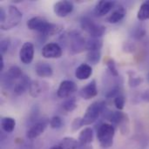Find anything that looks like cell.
<instances>
[{"mask_svg":"<svg viewBox=\"0 0 149 149\" xmlns=\"http://www.w3.org/2000/svg\"><path fill=\"white\" fill-rule=\"evenodd\" d=\"M28 29L36 31L43 36H53L60 33L63 31V26L50 23L45 17H34L29 19L26 23Z\"/></svg>","mask_w":149,"mask_h":149,"instance_id":"cell-1","label":"cell"},{"mask_svg":"<svg viewBox=\"0 0 149 149\" xmlns=\"http://www.w3.org/2000/svg\"><path fill=\"white\" fill-rule=\"evenodd\" d=\"M115 128L112 124L103 123L97 129V140L103 148H109L113 144Z\"/></svg>","mask_w":149,"mask_h":149,"instance_id":"cell-2","label":"cell"},{"mask_svg":"<svg viewBox=\"0 0 149 149\" xmlns=\"http://www.w3.org/2000/svg\"><path fill=\"white\" fill-rule=\"evenodd\" d=\"M106 110V102L104 100H98L92 103L86 109L85 115L82 117L83 125L88 126L94 123L99 117Z\"/></svg>","mask_w":149,"mask_h":149,"instance_id":"cell-3","label":"cell"},{"mask_svg":"<svg viewBox=\"0 0 149 149\" xmlns=\"http://www.w3.org/2000/svg\"><path fill=\"white\" fill-rule=\"evenodd\" d=\"M80 26L91 36V38H100L106 33V27L102 24H96L89 17H83L80 19Z\"/></svg>","mask_w":149,"mask_h":149,"instance_id":"cell-4","label":"cell"},{"mask_svg":"<svg viewBox=\"0 0 149 149\" xmlns=\"http://www.w3.org/2000/svg\"><path fill=\"white\" fill-rule=\"evenodd\" d=\"M65 38L69 44L70 50L72 53H80L86 50V39L82 36V34L78 31H72L67 35Z\"/></svg>","mask_w":149,"mask_h":149,"instance_id":"cell-5","label":"cell"},{"mask_svg":"<svg viewBox=\"0 0 149 149\" xmlns=\"http://www.w3.org/2000/svg\"><path fill=\"white\" fill-rule=\"evenodd\" d=\"M23 15L21 11L14 5H10L4 23L1 24V29L3 31H8L16 27L22 20Z\"/></svg>","mask_w":149,"mask_h":149,"instance_id":"cell-6","label":"cell"},{"mask_svg":"<svg viewBox=\"0 0 149 149\" xmlns=\"http://www.w3.org/2000/svg\"><path fill=\"white\" fill-rule=\"evenodd\" d=\"M23 75L24 74L22 72V70L18 66L12 65L2 76V84L4 87L10 88V86H12L14 85V83L16 81H18L22 78Z\"/></svg>","mask_w":149,"mask_h":149,"instance_id":"cell-7","label":"cell"},{"mask_svg":"<svg viewBox=\"0 0 149 149\" xmlns=\"http://www.w3.org/2000/svg\"><path fill=\"white\" fill-rule=\"evenodd\" d=\"M50 125V120L40 119L35 123H33L26 133V137L30 140H34L39 137Z\"/></svg>","mask_w":149,"mask_h":149,"instance_id":"cell-8","label":"cell"},{"mask_svg":"<svg viewBox=\"0 0 149 149\" xmlns=\"http://www.w3.org/2000/svg\"><path fill=\"white\" fill-rule=\"evenodd\" d=\"M74 9L73 3L68 0L58 1L54 3L53 10L56 16L59 17H65L72 12Z\"/></svg>","mask_w":149,"mask_h":149,"instance_id":"cell-9","label":"cell"},{"mask_svg":"<svg viewBox=\"0 0 149 149\" xmlns=\"http://www.w3.org/2000/svg\"><path fill=\"white\" fill-rule=\"evenodd\" d=\"M77 85L72 80H64L60 83L57 94L61 99L69 98L72 94H73L77 91Z\"/></svg>","mask_w":149,"mask_h":149,"instance_id":"cell-10","label":"cell"},{"mask_svg":"<svg viewBox=\"0 0 149 149\" xmlns=\"http://www.w3.org/2000/svg\"><path fill=\"white\" fill-rule=\"evenodd\" d=\"M62 53V48L57 43H49L42 49V56L45 58H58Z\"/></svg>","mask_w":149,"mask_h":149,"instance_id":"cell-11","label":"cell"},{"mask_svg":"<svg viewBox=\"0 0 149 149\" xmlns=\"http://www.w3.org/2000/svg\"><path fill=\"white\" fill-rule=\"evenodd\" d=\"M19 58L23 64L29 65L32 62L34 58V45L31 42H25L19 52Z\"/></svg>","mask_w":149,"mask_h":149,"instance_id":"cell-12","label":"cell"},{"mask_svg":"<svg viewBox=\"0 0 149 149\" xmlns=\"http://www.w3.org/2000/svg\"><path fill=\"white\" fill-rule=\"evenodd\" d=\"M115 5L114 1L111 0H101L99 1L94 8V14L98 17H103L108 14L112 10H113Z\"/></svg>","mask_w":149,"mask_h":149,"instance_id":"cell-13","label":"cell"},{"mask_svg":"<svg viewBox=\"0 0 149 149\" xmlns=\"http://www.w3.org/2000/svg\"><path fill=\"white\" fill-rule=\"evenodd\" d=\"M79 94V96L82 99H84L86 100H89L94 98L95 96H97V94H98V88H97L96 81L94 79L90 81L86 86H83L80 89Z\"/></svg>","mask_w":149,"mask_h":149,"instance_id":"cell-14","label":"cell"},{"mask_svg":"<svg viewBox=\"0 0 149 149\" xmlns=\"http://www.w3.org/2000/svg\"><path fill=\"white\" fill-rule=\"evenodd\" d=\"M31 83V81L30 79V77H28L27 75H23L22 78L14 86L15 94H17L18 96L24 94L30 88Z\"/></svg>","mask_w":149,"mask_h":149,"instance_id":"cell-15","label":"cell"},{"mask_svg":"<svg viewBox=\"0 0 149 149\" xmlns=\"http://www.w3.org/2000/svg\"><path fill=\"white\" fill-rule=\"evenodd\" d=\"M35 72L40 78H50L53 74L52 66L45 62H38L35 65Z\"/></svg>","mask_w":149,"mask_h":149,"instance_id":"cell-16","label":"cell"},{"mask_svg":"<svg viewBox=\"0 0 149 149\" xmlns=\"http://www.w3.org/2000/svg\"><path fill=\"white\" fill-rule=\"evenodd\" d=\"M93 130L91 127H86L80 132L78 139V141L79 143V148L89 146L93 142Z\"/></svg>","mask_w":149,"mask_h":149,"instance_id":"cell-17","label":"cell"},{"mask_svg":"<svg viewBox=\"0 0 149 149\" xmlns=\"http://www.w3.org/2000/svg\"><path fill=\"white\" fill-rule=\"evenodd\" d=\"M93 74V68L88 64H81L79 65L75 71V76L79 80H85L88 79Z\"/></svg>","mask_w":149,"mask_h":149,"instance_id":"cell-18","label":"cell"},{"mask_svg":"<svg viewBox=\"0 0 149 149\" xmlns=\"http://www.w3.org/2000/svg\"><path fill=\"white\" fill-rule=\"evenodd\" d=\"M126 15V9L122 5H118L116 8H113V10L107 18V22L110 24H117L121 21Z\"/></svg>","mask_w":149,"mask_h":149,"instance_id":"cell-19","label":"cell"},{"mask_svg":"<svg viewBox=\"0 0 149 149\" xmlns=\"http://www.w3.org/2000/svg\"><path fill=\"white\" fill-rule=\"evenodd\" d=\"M1 127L5 133L10 134L16 127V120L10 117H3L1 120Z\"/></svg>","mask_w":149,"mask_h":149,"instance_id":"cell-20","label":"cell"},{"mask_svg":"<svg viewBox=\"0 0 149 149\" xmlns=\"http://www.w3.org/2000/svg\"><path fill=\"white\" fill-rule=\"evenodd\" d=\"M103 45V41L98 38H89L86 39V50L89 51H100Z\"/></svg>","mask_w":149,"mask_h":149,"instance_id":"cell-21","label":"cell"},{"mask_svg":"<svg viewBox=\"0 0 149 149\" xmlns=\"http://www.w3.org/2000/svg\"><path fill=\"white\" fill-rule=\"evenodd\" d=\"M58 145L62 148V149H79V143L77 140L72 137H65Z\"/></svg>","mask_w":149,"mask_h":149,"instance_id":"cell-22","label":"cell"},{"mask_svg":"<svg viewBox=\"0 0 149 149\" xmlns=\"http://www.w3.org/2000/svg\"><path fill=\"white\" fill-rule=\"evenodd\" d=\"M43 91H44V85L42 82H40L38 80L31 81L30 88H29V93L31 97L36 98V97L39 96Z\"/></svg>","mask_w":149,"mask_h":149,"instance_id":"cell-23","label":"cell"},{"mask_svg":"<svg viewBox=\"0 0 149 149\" xmlns=\"http://www.w3.org/2000/svg\"><path fill=\"white\" fill-rule=\"evenodd\" d=\"M137 18L140 21H145V20H148L149 19V4L148 3L144 2L140 9L139 11L137 13Z\"/></svg>","mask_w":149,"mask_h":149,"instance_id":"cell-24","label":"cell"},{"mask_svg":"<svg viewBox=\"0 0 149 149\" xmlns=\"http://www.w3.org/2000/svg\"><path fill=\"white\" fill-rule=\"evenodd\" d=\"M100 51H89L86 54V59L92 65H97L100 60Z\"/></svg>","mask_w":149,"mask_h":149,"instance_id":"cell-25","label":"cell"},{"mask_svg":"<svg viewBox=\"0 0 149 149\" xmlns=\"http://www.w3.org/2000/svg\"><path fill=\"white\" fill-rule=\"evenodd\" d=\"M62 107L65 112H72L76 109L77 107V101L76 99L74 97L72 98H68L67 100H65L64 101V103L62 104Z\"/></svg>","mask_w":149,"mask_h":149,"instance_id":"cell-26","label":"cell"},{"mask_svg":"<svg viewBox=\"0 0 149 149\" xmlns=\"http://www.w3.org/2000/svg\"><path fill=\"white\" fill-rule=\"evenodd\" d=\"M147 33V31H146V28L143 24H136L134 26V28L133 29V31H132V35L134 38H137V39H140L142 37H144Z\"/></svg>","mask_w":149,"mask_h":149,"instance_id":"cell-27","label":"cell"},{"mask_svg":"<svg viewBox=\"0 0 149 149\" xmlns=\"http://www.w3.org/2000/svg\"><path fill=\"white\" fill-rule=\"evenodd\" d=\"M128 75H129V80H128V84L131 87H137L139 86L142 81H143V79L141 77H139V76H136L135 73L132 71H129L128 72Z\"/></svg>","mask_w":149,"mask_h":149,"instance_id":"cell-28","label":"cell"},{"mask_svg":"<svg viewBox=\"0 0 149 149\" xmlns=\"http://www.w3.org/2000/svg\"><path fill=\"white\" fill-rule=\"evenodd\" d=\"M105 62H106V65H107V69L110 72V73L114 77H118L119 76V72L117 70L115 61L111 58H105Z\"/></svg>","mask_w":149,"mask_h":149,"instance_id":"cell-29","label":"cell"},{"mask_svg":"<svg viewBox=\"0 0 149 149\" xmlns=\"http://www.w3.org/2000/svg\"><path fill=\"white\" fill-rule=\"evenodd\" d=\"M118 127L120 128V133L123 135H126V134H129V131H130V121H129L128 115L126 116V118L122 120V122Z\"/></svg>","mask_w":149,"mask_h":149,"instance_id":"cell-30","label":"cell"},{"mask_svg":"<svg viewBox=\"0 0 149 149\" xmlns=\"http://www.w3.org/2000/svg\"><path fill=\"white\" fill-rule=\"evenodd\" d=\"M50 127L52 129H60L63 127V120L59 116H53L50 120Z\"/></svg>","mask_w":149,"mask_h":149,"instance_id":"cell-31","label":"cell"},{"mask_svg":"<svg viewBox=\"0 0 149 149\" xmlns=\"http://www.w3.org/2000/svg\"><path fill=\"white\" fill-rule=\"evenodd\" d=\"M113 103H114V106L116 107V108L119 111H121L124 108L125 104H126V98H125V96L122 95V94L117 96L115 99H113Z\"/></svg>","mask_w":149,"mask_h":149,"instance_id":"cell-32","label":"cell"},{"mask_svg":"<svg viewBox=\"0 0 149 149\" xmlns=\"http://www.w3.org/2000/svg\"><path fill=\"white\" fill-rule=\"evenodd\" d=\"M120 95V87L119 86H115L112 87L107 93H106V98L107 99H115L117 96Z\"/></svg>","mask_w":149,"mask_h":149,"instance_id":"cell-33","label":"cell"},{"mask_svg":"<svg viewBox=\"0 0 149 149\" xmlns=\"http://www.w3.org/2000/svg\"><path fill=\"white\" fill-rule=\"evenodd\" d=\"M10 39L9 38H3L1 40L0 42V52H1V55H3L4 53L7 52V51L9 50L10 47Z\"/></svg>","mask_w":149,"mask_h":149,"instance_id":"cell-34","label":"cell"},{"mask_svg":"<svg viewBox=\"0 0 149 149\" xmlns=\"http://www.w3.org/2000/svg\"><path fill=\"white\" fill-rule=\"evenodd\" d=\"M82 127H84V125H83V120H82V118L79 117V118L74 119V120L72 123L71 128H72V131L75 132V131H78Z\"/></svg>","mask_w":149,"mask_h":149,"instance_id":"cell-35","label":"cell"},{"mask_svg":"<svg viewBox=\"0 0 149 149\" xmlns=\"http://www.w3.org/2000/svg\"><path fill=\"white\" fill-rule=\"evenodd\" d=\"M135 45L134 44V43H132V42H126L125 44H124V47H123V49H124V51L125 52H134L135 51Z\"/></svg>","mask_w":149,"mask_h":149,"instance_id":"cell-36","label":"cell"},{"mask_svg":"<svg viewBox=\"0 0 149 149\" xmlns=\"http://www.w3.org/2000/svg\"><path fill=\"white\" fill-rule=\"evenodd\" d=\"M6 16H7V12L5 11L3 7H1L0 8V21H1V24L4 23V21L6 19Z\"/></svg>","mask_w":149,"mask_h":149,"instance_id":"cell-37","label":"cell"},{"mask_svg":"<svg viewBox=\"0 0 149 149\" xmlns=\"http://www.w3.org/2000/svg\"><path fill=\"white\" fill-rule=\"evenodd\" d=\"M141 100H142L143 101H145V102H149V88L148 89H147V90H145V91L141 93Z\"/></svg>","mask_w":149,"mask_h":149,"instance_id":"cell-38","label":"cell"},{"mask_svg":"<svg viewBox=\"0 0 149 149\" xmlns=\"http://www.w3.org/2000/svg\"><path fill=\"white\" fill-rule=\"evenodd\" d=\"M3 66H4L3 58V55H1V58H0V71L3 70Z\"/></svg>","mask_w":149,"mask_h":149,"instance_id":"cell-39","label":"cell"},{"mask_svg":"<svg viewBox=\"0 0 149 149\" xmlns=\"http://www.w3.org/2000/svg\"><path fill=\"white\" fill-rule=\"evenodd\" d=\"M79 149H93V147L92 146H85V147H81V148H79Z\"/></svg>","mask_w":149,"mask_h":149,"instance_id":"cell-40","label":"cell"},{"mask_svg":"<svg viewBox=\"0 0 149 149\" xmlns=\"http://www.w3.org/2000/svg\"><path fill=\"white\" fill-rule=\"evenodd\" d=\"M50 149H62V148L58 144V145H55V146H53V147H52Z\"/></svg>","mask_w":149,"mask_h":149,"instance_id":"cell-41","label":"cell"},{"mask_svg":"<svg viewBox=\"0 0 149 149\" xmlns=\"http://www.w3.org/2000/svg\"><path fill=\"white\" fill-rule=\"evenodd\" d=\"M148 81H149V72H148Z\"/></svg>","mask_w":149,"mask_h":149,"instance_id":"cell-42","label":"cell"},{"mask_svg":"<svg viewBox=\"0 0 149 149\" xmlns=\"http://www.w3.org/2000/svg\"><path fill=\"white\" fill-rule=\"evenodd\" d=\"M146 3H148L149 4V0H148V1H146Z\"/></svg>","mask_w":149,"mask_h":149,"instance_id":"cell-43","label":"cell"}]
</instances>
